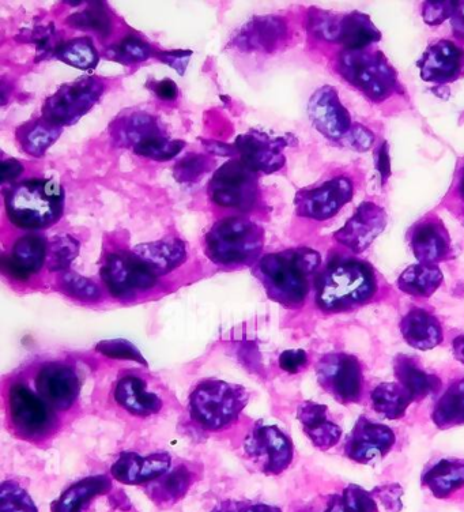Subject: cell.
Listing matches in <instances>:
<instances>
[{
  "mask_svg": "<svg viewBox=\"0 0 464 512\" xmlns=\"http://www.w3.org/2000/svg\"><path fill=\"white\" fill-rule=\"evenodd\" d=\"M316 304L327 314H339L368 304L375 297L376 271L368 262L339 256L316 277Z\"/></svg>",
  "mask_w": 464,
  "mask_h": 512,
  "instance_id": "6da1fadb",
  "label": "cell"
},
{
  "mask_svg": "<svg viewBox=\"0 0 464 512\" xmlns=\"http://www.w3.org/2000/svg\"><path fill=\"white\" fill-rule=\"evenodd\" d=\"M322 258L309 248L264 255L256 267L267 295L286 308L303 306L316 281Z\"/></svg>",
  "mask_w": 464,
  "mask_h": 512,
  "instance_id": "7a4b0ae2",
  "label": "cell"
},
{
  "mask_svg": "<svg viewBox=\"0 0 464 512\" xmlns=\"http://www.w3.org/2000/svg\"><path fill=\"white\" fill-rule=\"evenodd\" d=\"M64 194L52 179L26 180L6 195V212L10 221L24 229H43L62 217Z\"/></svg>",
  "mask_w": 464,
  "mask_h": 512,
  "instance_id": "3957f363",
  "label": "cell"
},
{
  "mask_svg": "<svg viewBox=\"0 0 464 512\" xmlns=\"http://www.w3.org/2000/svg\"><path fill=\"white\" fill-rule=\"evenodd\" d=\"M247 401L243 387L225 380L209 379L195 387L188 405L196 425L205 431L220 432L236 423Z\"/></svg>",
  "mask_w": 464,
  "mask_h": 512,
  "instance_id": "277c9868",
  "label": "cell"
},
{
  "mask_svg": "<svg viewBox=\"0 0 464 512\" xmlns=\"http://www.w3.org/2000/svg\"><path fill=\"white\" fill-rule=\"evenodd\" d=\"M205 243L206 255L215 265H250L262 254L264 233L255 222L228 217L210 229Z\"/></svg>",
  "mask_w": 464,
  "mask_h": 512,
  "instance_id": "5b68a950",
  "label": "cell"
},
{
  "mask_svg": "<svg viewBox=\"0 0 464 512\" xmlns=\"http://www.w3.org/2000/svg\"><path fill=\"white\" fill-rule=\"evenodd\" d=\"M6 404L11 428L18 438L40 443L58 431L59 419L56 410L24 380H14L9 384Z\"/></svg>",
  "mask_w": 464,
  "mask_h": 512,
  "instance_id": "8992f818",
  "label": "cell"
},
{
  "mask_svg": "<svg viewBox=\"0 0 464 512\" xmlns=\"http://www.w3.org/2000/svg\"><path fill=\"white\" fill-rule=\"evenodd\" d=\"M338 71L353 88L369 100L380 103L398 89V74L380 51L343 50L338 58Z\"/></svg>",
  "mask_w": 464,
  "mask_h": 512,
  "instance_id": "52a82bcc",
  "label": "cell"
},
{
  "mask_svg": "<svg viewBox=\"0 0 464 512\" xmlns=\"http://www.w3.org/2000/svg\"><path fill=\"white\" fill-rule=\"evenodd\" d=\"M104 84L98 78L86 77L62 86L43 107V118L55 126L78 122L100 100Z\"/></svg>",
  "mask_w": 464,
  "mask_h": 512,
  "instance_id": "ba28073f",
  "label": "cell"
},
{
  "mask_svg": "<svg viewBox=\"0 0 464 512\" xmlns=\"http://www.w3.org/2000/svg\"><path fill=\"white\" fill-rule=\"evenodd\" d=\"M244 451L259 472L278 476L292 465L294 447L289 436L275 425L258 424L244 440Z\"/></svg>",
  "mask_w": 464,
  "mask_h": 512,
  "instance_id": "9c48e42d",
  "label": "cell"
},
{
  "mask_svg": "<svg viewBox=\"0 0 464 512\" xmlns=\"http://www.w3.org/2000/svg\"><path fill=\"white\" fill-rule=\"evenodd\" d=\"M316 375L320 387L343 405L358 404L364 395V374L357 357L330 353L319 360Z\"/></svg>",
  "mask_w": 464,
  "mask_h": 512,
  "instance_id": "30bf717a",
  "label": "cell"
},
{
  "mask_svg": "<svg viewBox=\"0 0 464 512\" xmlns=\"http://www.w3.org/2000/svg\"><path fill=\"white\" fill-rule=\"evenodd\" d=\"M209 194L217 205L247 212L258 199L256 172L243 161H229L214 173Z\"/></svg>",
  "mask_w": 464,
  "mask_h": 512,
  "instance_id": "8fae6325",
  "label": "cell"
},
{
  "mask_svg": "<svg viewBox=\"0 0 464 512\" xmlns=\"http://www.w3.org/2000/svg\"><path fill=\"white\" fill-rule=\"evenodd\" d=\"M353 195L352 180L346 176H338L318 187L305 188L298 192L294 202L301 217L324 221L337 216L339 210L352 201Z\"/></svg>",
  "mask_w": 464,
  "mask_h": 512,
  "instance_id": "7c38bea8",
  "label": "cell"
},
{
  "mask_svg": "<svg viewBox=\"0 0 464 512\" xmlns=\"http://www.w3.org/2000/svg\"><path fill=\"white\" fill-rule=\"evenodd\" d=\"M35 390L51 408L64 412L73 408L81 394V379L73 365L49 361L35 375Z\"/></svg>",
  "mask_w": 464,
  "mask_h": 512,
  "instance_id": "4fadbf2b",
  "label": "cell"
},
{
  "mask_svg": "<svg viewBox=\"0 0 464 512\" xmlns=\"http://www.w3.org/2000/svg\"><path fill=\"white\" fill-rule=\"evenodd\" d=\"M395 443V432L390 427L361 416L347 436L345 455L350 461L369 465L387 457Z\"/></svg>",
  "mask_w": 464,
  "mask_h": 512,
  "instance_id": "5bb4252c",
  "label": "cell"
},
{
  "mask_svg": "<svg viewBox=\"0 0 464 512\" xmlns=\"http://www.w3.org/2000/svg\"><path fill=\"white\" fill-rule=\"evenodd\" d=\"M101 278L115 297H132L139 291H147L157 284L153 277L135 258L134 254L115 252L108 256L101 267Z\"/></svg>",
  "mask_w": 464,
  "mask_h": 512,
  "instance_id": "9a60e30c",
  "label": "cell"
},
{
  "mask_svg": "<svg viewBox=\"0 0 464 512\" xmlns=\"http://www.w3.org/2000/svg\"><path fill=\"white\" fill-rule=\"evenodd\" d=\"M308 114L313 126L328 139L345 138L353 128L352 116L339 99L337 90L323 86L309 100Z\"/></svg>",
  "mask_w": 464,
  "mask_h": 512,
  "instance_id": "2e32d148",
  "label": "cell"
},
{
  "mask_svg": "<svg viewBox=\"0 0 464 512\" xmlns=\"http://www.w3.org/2000/svg\"><path fill=\"white\" fill-rule=\"evenodd\" d=\"M386 227L387 214L383 207L373 202H364L334 237L350 251L362 252L375 242Z\"/></svg>",
  "mask_w": 464,
  "mask_h": 512,
  "instance_id": "e0dca14e",
  "label": "cell"
},
{
  "mask_svg": "<svg viewBox=\"0 0 464 512\" xmlns=\"http://www.w3.org/2000/svg\"><path fill=\"white\" fill-rule=\"evenodd\" d=\"M282 138H273L264 133H247L236 139L235 148L241 161L254 172L273 173L284 167V149Z\"/></svg>",
  "mask_w": 464,
  "mask_h": 512,
  "instance_id": "ac0fdd59",
  "label": "cell"
},
{
  "mask_svg": "<svg viewBox=\"0 0 464 512\" xmlns=\"http://www.w3.org/2000/svg\"><path fill=\"white\" fill-rule=\"evenodd\" d=\"M418 67L424 81L432 84H448L463 73L464 50L454 41H437L424 52Z\"/></svg>",
  "mask_w": 464,
  "mask_h": 512,
  "instance_id": "d6986e66",
  "label": "cell"
},
{
  "mask_svg": "<svg viewBox=\"0 0 464 512\" xmlns=\"http://www.w3.org/2000/svg\"><path fill=\"white\" fill-rule=\"evenodd\" d=\"M172 458L165 453H124L111 468L112 477L126 485H149L171 470Z\"/></svg>",
  "mask_w": 464,
  "mask_h": 512,
  "instance_id": "ffe728a7",
  "label": "cell"
},
{
  "mask_svg": "<svg viewBox=\"0 0 464 512\" xmlns=\"http://www.w3.org/2000/svg\"><path fill=\"white\" fill-rule=\"evenodd\" d=\"M410 247L418 262L437 265L451 254L450 233L439 218H426L413 228Z\"/></svg>",
  "mask_w": 464,
  "mask_h": 512,
  "instance_id": "44dd1931",
  "label": "cell"
},
{
  "mask_svg": "<svg viewBox=\"0 0 464 512\" xmlns=\"http://www.w3.org/2000/svg\"><path fill=\"white\" fill-rule=\"evenodd\" d=\"M116 404L137 417H150L162 409V399L147 389V382L137 374L120 376L113 390Z\"/></svg>",
  "mask_w": 464,
  "mask_h": 512,
  "instance_id": "7402d4cb",
  "label": "cell"
},
{
  "mask_svg": "<svg viewBox=\"0 0 464 512\" xmlns=\"http://www.w3.org/2000/svg\"><path fill=\"white\" fill-rule=\"evenodd\" d=\"M297 419L303 425L304 434L319 450H330L341 442L342 429L330 419L326 405L303 402L298 406Z\"/></svg>",
  "mask_w": 464,
  "mask_h": 512,
  "instance_id": "603a6c76",
  "label": "cell"
},
{
  "mask_svg": "<svg viewBox=\"0 0 464 512\" xmlns=\"http://www.w3.org/2000/svg\"><path fill=\"white\" fill-rule=\"evenodd\" d=\"M132 254L153 277L158 278L171 273L186 261L187 248L180 239L168 237L158 242L141 244L135 247Z\"/></svg>",
  "mask_w": 464,
  "mask_h": 512,
  "instance_id": "cb8c5ba5",
  "label": "cell"
},
{
  "mask_svg": "<svg viewBox=\"0 0 464 512\" xmlns=\"http://www.w3.org/2000/svg\"><path fill=\"white\" fill-rule=\"evenodd\" d=\"M399 327L406 344L424 352L435 349L444 340L439 320L424 308H413L407 312Z\"/></svg>",
  "mask_w": 464,
  "mask_h": 512,
  "instance_id": "d4e9b609",
  "label": "cell"
},
{
  "mask_svg": "<svg viewBox=\"0 0 464 512\" xmlns=\"http://www.w3.org/2000/svg\"><path fill=\"white\" fill-rule=\"evenodd\" d=\"M48 256V243L40 236H25L17 240L3 266L11 276L26 280L44 266Z\"/></svg>",
  "mask_w": 464,
  "mask_h": 512,
  "instance_id": "484cf974",
  "label": "cell"
},
{
  "mask_svg": "<svg viewBox=\"0 0 464 512\" xmlns=\"http://www.w3.org/2000/svg\"><path fill=\"white\" fill-rule=\"evenodd\" d=\"M288 33L286 24L278 17H256L243 26L236 36V45L244 50L273 51Z\"/></svg>",
  "mask_w": 464,
  "mask_h": 512,
  "instance_id": "4316f807",
  "label": "cell"
},
{
  "mask_svg": "<svg viewBox=\"0 0 464 512\" xmlns=\"http://www.w3.org/2000/svg\"><path fill=\"white\" fill-rule=\"evenodd\" d=\"M396 382L409 391L414 401H422L429 395L439 393L441 380L439 376L429 374L414 357L398 355L394 360Z\"/></svg>",
  "mask_w": 464,
  "mask_h": 512,
  "instance_id": "83f0119b",
  "label": "cell"
},
{
  "mask_svg": "<svg viewBox=\"0 0 464 512\" xmlns=\"http://www.w3.org/2000/svg\"><path fill=\"white\" fill-rule=\"evenodd\" d=\"M422 485L437 499L451 498L464 488V461L440 459L426 469L421 477Z\"/></svg>",
  "mask_w": 464,
  "mask_h": 512,
  "instance_id": "f1b7e54d",
  "label": "cell"
},
{
  "mask_svg": "<svg viewBox=\"0 0 464 512\" xmlns=\"http://www.w3.org/2000/svg\"><path fill=\"white\" fill-rule=\"evenodd\" d=\"M111 480L104 474L90 476L67 488L52 504V512H85L94 499L111 491Z\"/></svg>",
  "mask_w": 464,
  "mask_h": 512,
  "instance_id": "f546056e",
  "label": "cell"
},
{
  "mask_svg": "<svg viewBox=\"0 0 464 512\" xmlns=\"http://www.w3.org/2000/svg\"><path fill=\"white\" fill-rule=\"evenodd\" d=\"M380 32L371 18L362 13H349L339 18L337 41L343 50H365L380 40Z\"/></svg>",
  "mask_w": 464,
  "mask_h": 512,
  "instance_id": "4dcf8cb0",
  "label": "cell"
},
{
  "mask_svg": "<svg viewBox=\"0 0 464 512\" xmlns=\"http://www.w3.org/2000/svg\"><path fill=\"white\" fill-rule=\"evenodd\" d=\"M194 480V473L187 466L179 465L152 484L146 485V493L158 506H171L186 496Z\"/></svg>",
  "mask_w": 464,
  "mask_h": 512,
  "instance_id": "1f68e13d",
  "label": "cell"
},
{
  "mask_svg": "<svg viewBox=\"0 0 464 512\" xmlns=\"http://www.w3.org/2000/svg\"><path fill=\"white\" fill-rule=\"evenodd\" d=\"M111 134L119 145L137 148L147 139L162 135L160 124L147 114H130L113 122Z\"/></svg>",
  "mask_w": 464,
  "mask_h": 512,
  "instance_id": "d6a6232c",
  "label": "cell"
},
{
  "mask_svg": "<svg viewBox=\"0 0 464 512\" xmlns=\"http://www.w3.org/2000/svg\"><path fill=\"white\" fill-rule=\"evenodd\" d=\"M371 402L376 413L388 420H399L405 417L409 406L416 401L402 384L388 382L380 383L372 390Z\"/></svg>",
  "mask_w": 464,
  "mask_h": 512,
  "instance_id": "836d02e7",
  "label": "cell"
},
{
  "mask_svg": "<svg viewBox=\"0 0 464 512\" xmlns=\"http://www.w3.org/2000/svg\"><path fill=\"white\" fill-rule=\"evenodd\" d=\"M443 271L437 265L409 266L398 278L399 289L413 297H430L443 284Z\"/></svg>",
  "mask_w": 464,
  "mask_h": 512,
  "instance_id": "e575fe53",
  "label": "cell"
},
{
  "mask_svg": "<svg viewBox=\"0 0 464 512\" xmlns=\"http://www.w3.org/2000/svg\"><path fill=\"white\" fill-rule=\"evenodd\" d=\"M59 135L60 127L43 118L25 123L24 126L18 128L17 141L25 153L40 157L54 145Z\"/></svg>",
  "mask_w": 464,
  "mask_h": 512,
  "instance_id": "d590c367",
  "label": "cell"
},
{
  "mask_svg": "<svg viewBox=\"0 0 464 512\" xmlns=\"http://www.w3.org/2000/svg\"><path fill=\"white\" fill-rule=\"evenodd\" d=\"M432 420L440 429L464 425V378L444 391L433 409Z\"/></svg>",
  "mask_w": 464,
  "mask_h": 512,
  "instance_id": "8d00e7d4",
  "label": "cell"
},
{
  "mask_svg": "<svg viewBox=\"0 0 464 512\" xmlns=\"http://www.w3.org/2000/svg\"><path fill=\"white\" fill-rule=\"evenodd\" d=\"M324 512H377L373 493L358 485H349L338 495L331 496Z\"/></svg>",
  "mask_w": 464,
  "mask_h": 512,
  "instance_id": "74e56055",
  "label": "cell"
},
{
  "mask_svg": "<svg viewBox=\"0 0 464 512\" xmlns=\"http://www.w3.org/2000/svg\"><path fill=\"white\" fill-rule=\"evenodd\" d=\"M58 58L81 70L93 69L100 60L93 41L88 37H79V39L70 40L66 44L60 45Z\"/></svg>",
  "mask_w": 464,
  "mask_h": 512,
  "instance_id": "f35d334b",
  "label": "cell"
},
{
  "mask_svg": "<svg viewBox=\"0 0 464 512\" xmlns=\"http://www.w3.org/2000/svg\"><path fill=\"white\" fill-rule=\"evenodd\" d=\"M0 512H39L35 500L15 481H5L0 487Z\"/></svg>",
  "mask_w": 464,
  "mask_h": 512,
  "instance_id": "ab89813d",
  "label": "cell"
},
{
  "mask_svg": "<svg viewBox=\"0 0 464 512\" xmlns=\"http://www.w3.org/2000/svg\"><path fill=\"white\" fill-rule=\"evenodd\" d=\"M184 148V142L172 141L164 135L154 137L142 142L134 149L139 156L153 158L157 161H168L176 157Z\"/></svg>",
  "mask_w": 464,
  "mask_h": 512,
  "instance_id": "60d3db41",
  "label": "cell"
},
{
  "mask_svg": "<svg viewBox=\"0 0 464 512\" xmlns=\"http://www.w3.org/2000/svg\"><path fill=\"white\" fill-rule=\"evenodd\" d=\"M78 243L70 236L56 237L48 244L49 269L52 271H64L69 269L71 262L77 258Z\"/></svg>",
  "mask_w": 464,
  "mask_h": 512,
  "instance_id": "b9f144b4",
  "label": "cell"
},
{
  "mask_svg": "<svg viewBox=\"0 0 464 512\" xmlns=\"http://www.w3.org/2000/svg\"><path fill=\"white\" fill-rule=\"evenodd\" d=\"M60 286L67 295L79 300L96 301L101 296L100 289L92 280L70 271H64L60 277Z\"/></svg>",
  "mask_w": 464,
  "mask_h": 512,
  "instance_id": "7bdbcfd3",
  "label": "cell"
},
{
  "mask_svg": "<svg viewBox=\"0 0 464 512\" xmlns=\"http://www.w3.org/2000/svg\"><path fill=\"white\" fill-rule=\"evenodd\" d=\"M210 160L202 154H190L184 157L175 168L176 179L181 183L196 182L209 172Z\"/></svg>",
  "mask_w": 464,
  "mask_h": 512,
  "instance_id": "ee69618b",
  "label": "cell"
},
{
  "mask_svg": "<svg viewBox=\"0 0 464 512\" xmlns=\"http://www.w3.org/2000/svg\"><path fill=\"white\" fill-rule=\"evenodd\" d=\"M97 352L103 353L104 356L111 357V359L137 361V363L146 365L141 352L126 340L100 342L97 345Z\"/></svg>",
  "mask_w": 464,
  "mask_h": 512,
  "instance_id": "f6af8a7d",
  "label": "cell"
},
{
  "mask_svg": "<svg viewBox=\"0 0 464 512\" xmlns=\"http://www.w3.org/2000/svg\"><path fill=\"white\" fill-rule=\"evenodd\" d=\"M152 55L149 45L137 37H127L115 48L113 56L122 62H142Z\"/></svg>",
  "mask_w": 464,
  "mask_h": 512,
  "instance_id": "bcb514c9",
  "label": "cell"
},
{
  "mask_svg": "<svg viewBox=\"0 0 464 512\" xmlns=\"http://www.w3.org/2000/svg\"><path fill=\"white\" fill-rule=\"evenodd\" d=\"M459 6V3L455 2H428L422 7V17L426 24L440 25L458 13Z\"/></svg>",
  "mask_w": 464,
  "mask_h": 512,
  "instance_id": "7dc6e473",
  "label": "cell"
},
{
  "mask_svg": "<svg viewBox=\"0 0 464 512\" xmlns=\"http://www.w3.org/2000/svg\"><path fill=\"white\" fill-rule=\"evenodd\" d=\"M69 21L78 28H92L101 33H108L111 29V21L103 11L98 9L82 11L70 17Z\"/></svg>",
  "mask_w": 464,
  "mask_h": 512,
  "instance_id": "c3c4849f",
  "label": "cell"
},
{
  "mask_svg": "<svg viewBox=\"0 0 464 512\" xmlns=\"http://www.w3.org/2000/svg\"><path fill=\"white\" fill-rule=\"evenodd\" d=\"M278 363L282 371L288 372V374H298V372L307 368L309 359L305 350L290 349L285 350V352L279 356Z\"/></svg>",
  "mask_w": 464,
  "mask_h": 512,
  "instance_id": "681fc988",
  "label": "cell"
},
{
  "mask_svg": "<svg viewBox=\"0 0 464 512\" xmlns=\"http://www.w3.org/2000/svg\"><path fill=\"white\" fill-rule=\"evenodd\" d=\"M213 512H282L281 508L266 503L237 502L229 500L218 504Z\"/></svg>",
  "mask_w": 464,
  "mask_h": 512,
  "instance_id": "f907efd6",
  "label": "cell"
},
{
  "mask_svg": "<svg viewBox=\"0 0 464 512\" xmlns=\"http://www.w3.org/2000/svg\"><path fill=\"white\" fill-rule=\"evenodd\" d=\"M347 143L352 146L353 149L358 150V152H367V150L371 149L373 143H375V135L372 134V131H369L367 127L361 126V124H356L353 126L350 133L346 135Z\"/></svg>",
  "mask_w": 464,
  "mask_h": 512,
  "instance_id": "816d5d0a",
  "label": "cell"
},
{
  "mask_svg": "<svg viewBox=\"0 0 464 512\" xmlns=\"http://www.w3.org/2000/svg\"><path fill=\"white\" fill-rule=\"evenodd\" d=\"M375 495L380 502L386 506L390 512H399L402 508L401 498L402 489L399 485H387V487L377 488Z\"/></svg>",
  "mask_w": 464,
  "mask_h": 512,
  "instance_id": "f5cc1de1",
  "label": "cell"
},
{
  "mask_svg": "<svg viewBox=\"0 0 464 512\" xmlns=\"http://www.w3.org/2000/svg\"><path fill=\"white\" fill-rule=\"evenodd\" d=\"M376 168L381 176V182L386 183L391 175L390 146L387 142H383L376 154Z\"/></svg>",
  "mask_w": 464,
  "mask_h": 512,
  "instance_id": "db71d44e",
  "label": "cell"
},
{
  "mask_svg": "<svg viewBox=\"0 0 464 512\" xmlns=\"http://www.w3.org/2000/svg\"><path fill=\"white\" fill-rule=\"evenodd\" d=\"M190 56L191 52L188 51H172L164 52V54H160L158 58H160L162 62L169 64L173 69L179 71L180 74H183L184 70H186L188 60H190Z\"/></svg>",
  "mask_w": 464,
  "mask_h": 512,
  "instance_id": "11a10c76",
  "label": "cell"
},
{
  "mask_svg": "<svg viewBox=\"0 0 464 512\" xmlns=\"http://www.w3.org/2000/svg\"><path fill=\"white\" fill-rule=\"evenodd\" d=\"M154 92L162 100H175L177 96V85L171 79L157 82L154 86Z\"/></svg>",
  "mask_w": 464,
  "mask_h": 512,
  "instance_id": "9f6ffc18",
  "label": "cell"
},
{
  "mask_svg": "<svg viewBox=\"0 0 464 512\" xmlns=\"http://www.w3.org/2000/svg\"><path fill=\"white\" fill-rule=\"evenodd\" d=\"M24 168L22 165L15 160H6L3 161L2 164V180L3 182H7V180H13L17 178L18 175H21Z\"/></svg>",
  "mask_w": 464,
  "mask_h": 512,
  "instance_id": "6f0895ef",
  "label": "cell"
},
{
  "mask_svg": "<svg viewBox=\"0 0 464 512\" xmlns=\"http://www.w3.org/2000/svg\"><path fill=\"white\" fill-rule=\"evenodd\" d=\"M452 350H454L456 359L464 365V334L459 335V337L452 341Z\"/></svg>",
  "mask_w": 464,
  "mask_h": 512,
  "instance_id": "680465c9",
  "label": "cell"
},
{
  "mask_svg": "<svg viewBox=\"0 0 464 512\" xmlns=\"http://www.w3.org/2000/svg\"><path fill=\"white\" fill-rule=\"evenodd\" d=\"M459 192H460V197H462L463 201H464V168L462 169V176H460Z\"/></svg>",
  "mask_w": 464,
  "mask_h": 512,
  "instance_id": "91938a15",
  "label": "cell"
}]
</instances>
